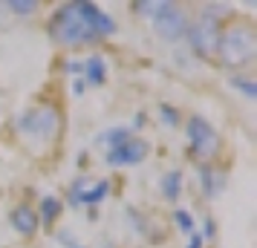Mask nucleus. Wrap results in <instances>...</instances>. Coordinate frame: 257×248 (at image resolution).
I'll return each mask as SVG.
<instances>
[{
    "label": "nucleus",
    "instance_id": "1",
    "mask_svg": "<svg viewBox=\"0 0 257 248\" xmlns=\"http://www.w3.org/2000/svg\"><path fill=\"white\" fill-rule=\"evenodd\" d=\"M217 58L222 67L245 70L257 58V29L248 18H234L220 29L217 41Z\"/></svg>",
    "mask_w": 257,
    "mask_h": 248
},
{
    "label": "nucleus",
    "instance_id": "2",
    "mask_svg": "<svg viewBox=\"0 0 257 248\" xmlns=\"http://www.w3.org/2000/svg\"><path fill=\"white\" fill-rule=\"evenodd\" d=\"M49 35L58 41L61 47H90L98 38L90 32V26L84 24L81 12H78V3H67L61 6L52 24H49Z\"/></svg>",
    "mask_w": 257,
    "mask_h": 248
},
{
    "label": "nucleus",
    "instance_id": "3",
    "mask_svg": "<svg viewBox=\"0 0 257 248\" xmlns=\"http://www.w3.org/2000/svg\"><path fill=\"white\" fill-rule=\"evenodd\" d=\"M64 127V116L55 104H38L29 107L24 116L18 118V130L26 139H38V142H55Z\"/></svg>",
    "mask_w": 257,
    "mask_h": 248
},
{
    "label": "nucleus",
    "instance_id": "4",
    "mask_svg": "<svg viewBox=\"0 0 257 248\" xmlns=\"http://www.w3.org/2000/svg\"><path fill=\"white\" fill-rule=\"evenodd\" d=\"M185 136H188V147H191V156L197 162H211L214 156L220 153V133L211 127V121H205L202 116H191L185 124Z\"/></svg>",
    "mask_w": 257,
    "mask_h": 248
},
{
    "label": "nucleus",
    "instance_id": "5",
    "mask_svg": "<svg viewBox=\"0 0 257 248\" xmlns=\"http://www.w3.org/2000/svg\"><path fill=\"white\" fill-rule=\"evenodd\" d=\"M188 44L194 49V55H199L202 61H208L211 55H217V41H220V24L217 18L208 12H199V18L194 24H188Z\"/></svg>",
    "mask_w": 257,
    "mask_h": 248
},
{
    "label": "nucleus",
    "instance_id": "6",
    "mask_svg": "<svg viewBox=\"0 0 257 248\" xmlns=\"http://www.w3.org/2000/svg\"><path fill=\"white\" fill-rule=\"evenodd\" d=\"M188 12L182 6H176V3H165L159 12L153 15V32L168 41V44H174V41H182L188 32Z\"/></svg>",
    "mask_w": 257,
    "mask_h": 248
},
{
    "label": "nucleus",
    "instance_id": "7",
    "mask_svg": "<svg viewBox=\"0 0 257 248\" xmlns=\"http://www.w3.org/2000/svg\"><path fill=\"white\" fill-rule=\"evenodd\" d=\"M151 144L142 139H127L124 144H118L113 150H107V165L110 167H124V165H139L148 159Z\"/></svg>",
    "mask_w": 257,
    "mask_h": 248
},
{
    "label": "nucleus",
    "instance_id": "8",
    "mask_svg": "<svg viewBox=\"0 0 257 248\" xmlns=\"http://www.w3.org/2000/svg\"><path fill=\"white\" fill-rule=\"evenodd\" d=\"M78 12H81L84 24L90 26V32H93L98 41H101V38H110L113 32H116V21H113V18H110L104 9H101V6L78 0Z\"/></svg>",
    "mask_w": 257,
    "mask_h": 248
},
{
    "label": "nucleus",
    "instance_id": "9",
    "mask_svg": "<svg viewBox=\"0 0 257 248\" xmlns=\"http://www.w3.org/2000/svg\"><path fill=\"white\" fill-rule=\"evenodd\" d=\"M12 228L18 231L21 236H35V231H38V211L35 208H29V205H18L12 211Z\"/></svg>",
    "mask_w": 257,
    "mask_h": 248
},
{
    "label": "nucleus",
    "instance_id": "10",
    "mask_svg": "<svg viewBox=\"0 0 257 248\" xmlns=\"http://www.w3.org/2000/svg\"><path fill=\"white\" fill-rule=\"evenodd\" d=\"M199 185H202V193L205 199H217L225 188V173L222 170H214L211 165H202L199 167Z\"/></svg>",
    "mask_w": 257,
    "mask_h": 248
},
{
    "label": "nucleus",
    "instance_id": "11",
    "mask_svg": "<svg viewBox=\"0 0 257 248\" xmlns=\"http://www.w3.org/2000/svg\"><path fill=\"white\" fill-rule=\"evenodd\" d=\"M84 72H87V78H84L87 84H93V87L107 84V67H104V58L101 55H93V58L84 61Z\"/></svg>",
    "mask_w": 257,
    "mask_h": 248
},
{
    "label": "nucleus",
    "instance_id": "12",
    "mask_svg": "<svg viewBox=\"0 0 257 248\" xmlns=\"http://www.w3.org/2000/svg\"><path fill=\"white\" fill-rule=\"evenodd\" d=\"M179 193H182V170H168L162 176V196L174 202L179 199Z\"/></svg>",
    "mask_w": 257,
    "mask_h": 248
},
{
    "label": "nucleus",
    "instance_id": "13",
    "mask_svg": "<svg viewBox=\"0 0 257 248\" xmlns=\"http://www.w3.org/2000/svg\"><path fill=\"white\" fill-rule=\"evenodd\" d=\"M58 213H61V199H58V196H52V193H49V196H44V199H41L38 222H44V225L49 228V225L58 219Z\"/></svg>",
    "mask_w": 257,
    "mask_h": 248
},
{
    "label": "nucleus",
    "instance_id": "14",
    "mask_svg": "<svg viewBox=\"0 0 257 248\" xmlns=\"http://www.w3.org/2000/svg\"><path fill=\"white\" fill-rule=\"evenodd\" d=\"M231 90H240V93L248 98V101H254L257 98V81L254 78H248V75H231Z\"/></svg>",
    "mask_w": 257,
    "mask_h": 248
},
{
    "label": "nucleus",
    "instance_id": "15",
    "mask_svg": "<svg viewBox=\"0 0 257 248\" xmlns=\"http://www.w3.org/2000/svg\"><path fill=\"white\" fill-rule=\"evenodd\" d=\"M127 139H130L127 127H110V130H104L101 136H98V142L110 144V150H113V147H118V144H124Z\"/></svg>",
    "mask_w": 257,
    "mask_h": 248
},
{
    "label": "nucleus",
    "instance_id": "16",
    "mask_svg": "<svg viewBox=\"0 0 257 248\" xmlns=\"http://www.w3.org/2000/svg\"><path fill=\"white\" fill-rule=\"evenodd\" d=\"M174 219H176V225H179V231H182V234H194V228H197V222H194V216H191V211H185V208H179V211H174Z\"/></svg>",
    "mask_w": 257,
    "mask_h": 248
},
{
    "label": "nucleus",
    "instance_id": "17",
    "mask_svg": "<svg viewBox=\"0 0 257 248\" xmlns=\"http://www.w3.org/2000/svg\"><path fill=\"white\" fill-rule=\"evenodd\" d=\"M165 3H168V0H142V3H136V6H133V9H136V15L153 18V15L159 12V9H162Z\"/></svg>",
    "mask_w": 257,
    "mask_h": 248
},
{
    "label": "nucleus",
    "instance_id": "18",
    "mask_svg": "<svg viewBox=\"0 0 257 248\" xmlns=\"http://www.w3.org/2000/svg\"><path fill=\"white\" fill-rule=\"evenodd\" d=\"M6 9H12L15 15H32L38 9V3H35V0H9V3H6Z\"/></svg>",
    "mask_w": 257,
    "mask_h": 248
},
{
    "label": "nucleus",
    "instance_id": "19",
    "mask_svg": "<svg viewBox=\"0 0 257 248\" xmlns=\"http://www.w3.org/2000/svg\"><path fill=\"white\" fill-rule=\"evenodd\" d=\"M159 113H162V118H165V124H168V127H176V124H179V113H176L171 104H162V107H159Z\"/></svg>",
    "mask_w": 257,
    "mask_h": 248
},
{
    "label": "nucleus",
    "instance_id": "20",
    "mask_svg": "<svg viewBox=\"0 0 257 248\" xmlns=\"http://www.w3.org/2000/svg\"><path fill=\"white\" fill-rule=\"evenodd\" d=\"M202 245H205V239H202L197 231H194V234H191V239L185 242V248H202Z\"/></svg>",
    "mask_w": 257,
    "mask_h": 248
},
{
    "label": "nucleus",
    "instance_id": "21",
    "mask_svg": "<svg viewBox=\"0 0 257 248\" xmlns=\"http://www.w3.org/2000/svg\"><path fill=\"white\" fill-rule=\"evenodd\" d=\"M214 234H217V225H214V219H205V236H211V239H214Z\"/></svg>",
    "mask_w": 257,
    "mask_h": 248
},
{
    "label": "nucleus",
    "instance_id": "22",
    "mask_svg": "<svg viewBox=\"0 0 257 248\" xmlns=\"http://www.w3.org/2000/svg\"><path fill=\"white\" fill-rule=\"evenodd\" d=\"M84 64H78V61H67V72H81Z\"/></svg>",
    "mask_w": 257,
    "mask_h": 248
},
{
    "label": "nucleus",
    "instance_id": "23",
    "mask_svg": "<svg viewBox=\"0 0 257 248\" xmlns=\"http://www.w3.org/2000/svg\"><path fill=\"white\" fill-rule=\"evenodd\" d=\"M72 93H75V95H81V93H84V84H81V81H75V87H72Z\"/></svg>",
    "mask_w": 257,
    "mask_h": 248
},
{
    "label": "nucleus",
    "instance_id": "24",
    "mask_svg": "<svg viewBox=\"0 0 257 248\" xmlns=\"http://www.w3.org/2000/svg\"><path fill=\"white\" fill-rule=\"evenodd\" d=\"M70 248H81V245H70Z\"/></svg>",
    "mask_w": 257,
    "mask_h": 248
}]
</instances>
